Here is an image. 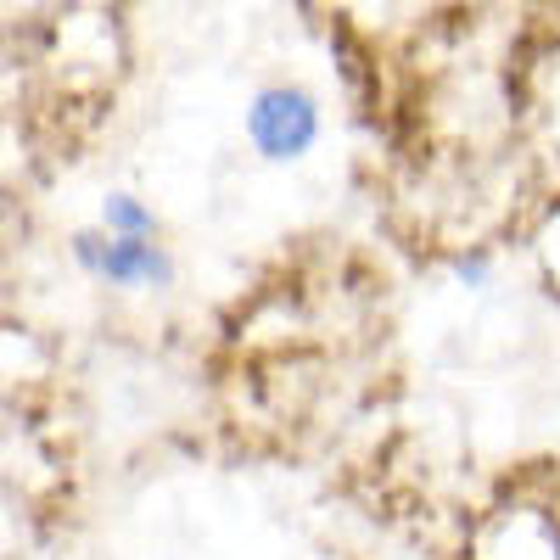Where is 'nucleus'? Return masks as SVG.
<instances>
[{
	"instance_id": "f257e3e1",
	"label": "nucleus",
	"mask_w": 560,
	"mask_h": 560,
	"mask_svg": "<svg viewBox=\"0 0 560 560\" xmlns=\"http://www.w3.org/2000/svg\"><path fill=\"white\" fill-rule=\"evenodd\" d=\"M247 140L269 163H298L319 140V107L298 84H264L247 102Z\"/></svg>"
},
{
	"instance_id": "f03ea898",
	"label": "nucleus",
	"mask_w": 560,
	"mask_h": 560,
	"mask_svg": "<svg viewBox=\"0 0 560 560\" xmlns=\"http://www.w3.org/2000/svg\"><path fill=\"white\" fill-rule=\"evenodd\" d=\"M68 253L90 280H102L113 292H152V287H168L174 280V258L158 242H129V236H113L102 224L79 230Z\"/></svg>"
},
{
	"instance_id": "7ed1b4c3",
	"label": "nucleus",
	"mask_w": 560,
	"mask_h": 560,
	"mask_svg": "<svg viewBox=\"0 0 560 560\" xmlns=\"http://www.w3.org/2000/svg\"><path fill=\"white\" fill-rule=\"evenodd\" d=\"M102 230H113V236H129V242H158V213L140 202V197H129V191H118V197H107V208H102Z\"/></svg>"
},
{
	"instance_id": "20e7f679",
	"label": "nucleus",
	"mask_w": 560,
	"mask_h": 560,
	"mask_svg": "<svg viewBox=\"0 0 560 560\" xmlns=\"http://www.w3.org/2000/svg\"><path fill=\"white\" fill-rule=\"evenodd\" d=\"M454 280H465V287H482V280H488V258H459V264H454Z\"/></svg>"
}]
</instances>
